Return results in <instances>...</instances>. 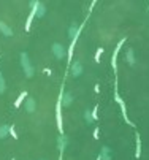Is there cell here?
I'll list each match as a JSON object with an SVG mask.
<instances>
[{
  "instance_id": "1",
  "label": "cell",
  "mask_w": 149,
  "mask_h": 160,
  "mask_svg": "<svg viewBox=\"0 0 149 160\" xmlns=\"http://www.w3.org/2000/svg\"><path fill=\"white\" fill-rule=\"evenodd\" d=\"M19 62H21V67H22V72L26 75V78H34L35 75V68L34 65L30 64V57L26 51H22L19 54Z\"/></svg>"
},
{
  "instance_id": "2",
  "label": "cell",
  "mask_w": 149,
  "mask_h": 160,
  "mask_svg": "<svg viewBox=\"0 0 149 160\" xmlns=\"http://www.w3.org/2000/svg\"><path fill=\"white\" fill-rule=\"evenodd\" d=\"M62 95H64V84H62L60 94H59L57 103H56V121H57V129L60 135H65L64 133V122H62Z\"/></svg>"
},
{
  "instance_id": "3",
  "label": "cell",
  "mask_w": 149,
  "mask_h": 160,
  "mask_svg": "<svg viewBox=\"0 0 149 160\" xmlns=\"http://www.w3.org/2000/svg\"><path fill=\"white\" fill-rule=\"evenodd\" d=\"M51 51H52V54H54V57L57 59V60H62L64 57H67V51H65V48L62 46L60 43H54V44H52Z\"/></svg>"
},
{
  "instance_id": "4",
  "label": "cell",
  "mask_w": 149,
  "mask_h": 160,
  "mask_svg": "<svg viewBox=\"0 0 149 160\" xmlns=\"http://www.w3.org/2000/svg\"><path fill=\"white\" fill-rule=\"evenodd\" d=\"M124 41H126V38H122V40L119 41L116 49H114V52H113V56H111V67H113V70H114V73L117 72V54H119V49H121L122 44H124Z\"/></svg>"
},
{
  "instance_id": "5",
  "label": "cell",
  "mask_w": 149,
  "mask_h": 160,
  "mask_svg": "<svg viewBox=\"0 0 149 160\" xmlns=\"http://www.w3.org/2000/svg\"><path fill=\"white\" fill-rule=\"evenodd\" d=\"M83 70H84V68H83V64L81 62H73V64H71V76H74V78H79V76L83 75Z\"/></svg>"
},
{
  "instance_id": "6",
  "label": "cell",
  "mask_w": 149,
  "mask_h": 160,
  "mask_svg": "<svg viewBox=\"0 0 149 160\" xmlns=\"http://www.w3.org/2000/svg\"><path fill=\"white\" fill-rule=\"evenodd\" d=\"M98 155L102 157V160H111L113 159V151L109 146H102V149H100V154Z\"/></svg>"
},
{
  "instance_id": "7",
  "label": "cell",
  "mask_w": 149,
  "mask_h": 160,
  "mask_svg": "<svg viewBox=\"0 0 149 160\" xmlns=\"http://www.w3.org/2000/svg\"><path fill=\"white\" fill-rule=\"evenodd\" d=\"M24 105H26V111H27L29 114L35 112V109H37V102H35V98H32V97H29Z\"/></svg>"
},
{
  "instance_id": "8",
  "label": "cell",
  "mask_w": 149,
  "mask_h": 160,
  "mask_svg": "<svg viewBox=\"0 0 149 160\" xmlns=\"http://www.w3.org/2000/svg\"><path fill=\"white\" fill-rule=\"evenodd\" d=\"M57 146H59V152H60V154H64L65 147L68 146V138H67V135H59Z\"/></svg>"
},
{
  "instance_id": "9",
  "label": "cell",
  "mask_w": 149,
  "mask_h": 160,
  "mask_svg": "<svg viewBox=\"0 0 149 160\" xmlns=\"http://www.w3.org/2000/svg\"><path fill=\"white\" fill-rule=\"evenodd\" d=\"M0 33L3 37H13V29L8 24H5L3 21H0Z\"/></svg>"
},
{
  "instance_id": "10",
  "label": "cell",
  "mask_w": 149,
  "mask_h": 160,
  "mask_svg": "<svg viewBox=\"0 0 149 160\" xmlns=\"http://www.w3.org/2000/svg\"><path fill=\"white\" fill-rule=\"evenodd\" d=\"M71 102H73V94H71L70 90L64 92V95H62V106H64V108H68V106L71 105Z\"/></svg>"
},
{
  "instance_id": "11",
  "label": "cell",
  "mask_w": 149,
  "mask_h": 160,
  "mask_svg": "<svg viewBox=\"0 0 149 160\" xmlns=\"http://www.w3.org/2000/svg\"><path fill=\"white\" fill-rule=\"evenodd\" d=\"M29 98V94H27V90H22V92L19 94V97L16 98V102H14V108H19L22 103H26V100Z\"/></svg>"
},
{
  "instance_id": "12",
  "label": "cell",
  "mask_w": 149,
  "mask_h": 160,
  "mask_svg": "<svg viewBox=\"0 0 149 160\" xmlns=\"http://www.w3.org/2000/svg\"><path fill=\"white\" fill-rule=\"evenodd\" d=\"M37 16V8L35 10H30V13H29V16H27V21H26V32H29L30 30V25H32V21H34V17Z\"/></svg>"
},
{
  "instance_id": "13",
  "label": "cell",
  "mask_w": 149,
  "mask_h": 160,
  "mask_svg": "<svg viewBox=\"0 0 149 160\" xmlns=\"http://www.w3.org/2000/svg\"><path fill=\"white\" fill-rule=\"evenodd\" d=\"M10 135V125H0V140H5Z\"/></svg>"
},
{
  "instance_id": "14",
  "label": "cell",
  "mask_w": 149,
  "mask_h": 160,
  "mask_svg": "<svg viewBox=\"0 0 149 160\" xmlns=\"http://www.w3.org/2000/svg\"><path fill=\"white\" fill-rule=\"evenodd\" d=\"M44 14H46V5H44L43 2H40L37 7V17H43Z\"/></svg>"
},
{
  "instance_id": "15",
  "label": "cell",
  "mask_w": 149,
  "mask_h": 160,
  "mask_svg": "<svg viewBox=\"0 0 149 160\" xmlns=\"http://www.w3.org/2000/svg\"><path fill=\"white\" fill-rule=\"evenodd\" d=\"M7 92V81L3 78V73L0 72V95H3Z\"/></svg>"
},
{
  "instance_id": "16",
  "label": "cell",
  "mask_w": 149,
  "mask_h": 160,
  "mask_svg": "<svg viewBox=\"0 0 149 160\" xmlns=\"http://www.w3.org/2000/svg\"><path fill=\"white\" fill-rule=\"evenodd\" d=\"M126 60L129 62V65H133V64H135V56H133V49H127Z\"/></svg>"
},
{
  "instance_id": "17",
  "label": "cell",
  "mask_w": 149,
  "mask_h": 160,
  "mask_svg": "<svg viewBox=\"0 0 149 160\" xmlns=\"http://www.w3.org/2000/svg\"><path fill=\"white\" fill-rule=\"evenodd\" d=\"M84 121L87 124H92L94 122V117H92V111H89V109H86L84 111Z\"/></svg>"
},
{
  "instance_id": "18",
  "label": "cell",
  "mask_w": 149,
  "mask_h": 160,
  "mask_svg": "<svg viewBox=\"0 0 149 160\" xmlns=\"http://www.w3.org/2000/svg\"><path fill=\"white\" fill-rule=\"evenodd\" d=\"M135 155L140 159V155H141V141H140V135L136 133V152H135Z\"/></svg>"
},
{
  "instance_id": "19",
  "label": "cell",
  "mask_w": 149,
  "mask_h": 160,
  "mask_svg": "<svg viewBox=\"0 0 149 160\" xmlns=\"http://www.w3.org/2000/svg\"><path fill=\"white\" fill-rule=\"evenodd\" d=\"M103 51H105V49H103V48H98L97 51H95V56H94V59H95V62H97V64H100V57H102Z\"/></svg>"
},
{
  "instance_id": "20",
  "label": "cell",
  "mask_w": 149,
  "mask_h": 160,
  "mask_svg": "<svg viewBox=\"0 0 149 160\" xmlns=\"http://www.w3.org/2000/svg\"><path fill=\"white\" fill-rule=\"evenodd\" d=\"M10 135L13 136L14 140H17V133H16V129H14V125H10Z\"/></svg>"
},
{
  "instance_id": "21",
  "label": "cell",
  "mask_w": 149,
  "mask_h": 160,
  "mask_svg": "<svg viewBox=\"0 0 149 160\" xmlns=\"http://www.w3.org/2000/svg\"><path fill=\"white\" fill-rule=\"evenodd\" d=\"M97 111H98V105H95V106H94V109H92V117H94V121H97V119H98Z\"/></svg>"
},
{
  "instance_id": "22",
  "label": "cell",
  "mask_w": 149,
  "mask_h": 160,
  "mask_svg": "<svg viewBox=\"0 0 149 160\" xmlns=\"http://www.w3.org/2000/svg\"><path fill=\"white\" fill-rule=\"evenodd\" d=\"M98 132H100V129L95 127V129H94V138H95V140H98Z\"/></svg>"
},
{
  "instance_id": "23",
  "label": "cell",
  "mask_w": 149,
  "mask_h": 160,
  "mask_svg": "<svg viewBox=\"0 0 149 160\" xmlns=\"http://www.w3.org/2000/svg\"><path fill=\"white\" fill-rule=\"evenodd\" d=\"M64 159V154H59V160H62Z\"/></svg>"
},
{
  "instance_id": "24",
  "label": "cell",
  "mask_w": 149,
  "mask_h": 160,
  "mask_svg": "<svg viewBox=\"0 0 149 160\" xmlns=\"http://www.w3.org/2000/svg\"><path fill=\"white\" fill-rule=\"evenodd\" d=\"M11 160H14V159H11Z\"/></svg>"
},
{
  "instance_id": "25",
  "label": "cell",
  "mask_w": 149,
  "mask_h": 160,
  "mask_svg": "<svg viewBox=\"0 0 149 160\" xmlns=\"http://www.w3.org/2000/svg\"><path fill=\"white\" fill-rule=\"evenodd\" d=\"M41 160H44V159H41Z\"/></svg>"
}]
</instances>
